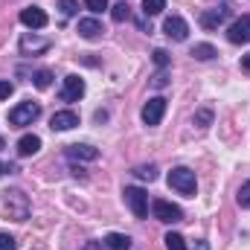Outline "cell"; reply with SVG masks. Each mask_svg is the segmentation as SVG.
<instances>
[{"mask_svg": "<svg viewBox=\"0 0 250 250\" xmlns=\"http://www.w3.org/2000/svg\"><path fill=\"white\" fill-rule=\"evenodd\" d=\"M169 187L175 189V192H181V195H187V198H195V189H198V181H195V172L187 169V166H178V169H172L169 172Z\"/></svg>", "mask_w": 250, "mask_h": 250, "instance_id": "obj_1", "label": "cell"}, {"mask_svg": "<svg viewBox=\"0 0 250 250\" xmlns=\"http://www.w3.org/2000/svg\"><path fill=\"white\" fill-rule=\"evenodd\" d=\"M38 117H41V105H38V102H32V99H26V102L15 105V108L9 111V123L15 125V128L32 125L35 120H38Z\"/></svg>", "mask_w": 250, "mask_h": 250, "instance_id": "obj_2", "label": "cell"}, {"mask_svg": "<svg viewBox=\"0 0 250 250\" xmlns=\"http://www.w3.org/2000/svg\"><path fill=\"white\" fill-rule=\"evenodd\" d=\"M6 195V212L15 218V221H26V215H29V201H26V195L21 192V189H9V192H3Z\"/></svg>", "mask_w": 250, "mask_h": 250, "instance_id": "obj_3", "label": "cell"}, {"mask_svg": "<svg viewBox=\"0 0 250 250\" xmlns=\"http://www.w3.org/2000/svg\"><path fill=\"white\" fill-rule=\"evenodd\" d=\"M151 215H154L157 221H163V224H178V221H184V209H181L178 204L163 201V198L151 201Z\"/></svg>", "mask_w": 250, "mask_h": 250, "instance_id": "obj_4", "label": "cell"}, {"mask_svg": "<svg viewBox=\"0 0 250 250\" xmlns=\"http://www.w3.org/2000/svg\"><path fill=\"white\" fill-rule=\"evenodd\" d=\"M123 195H125V204L131 207V212H134L137 218H146V215H148V195L140 187H125Z\"/></svg>", "mask_w": 250, "mask_h": 250, "instance_id": "obj_5", "label": "cell"}, {"mask_svg": "<svg viewBox=\"0 0 250 250\" xmlns=\"http://www.w3.org/2000/svg\"><path fill=\"white\" fill-rule=\"evenodd\" d=\"M82 96H84V79H79L76 73L64 76V84H62V90H59V99H62V102H79Z\"/></svg>", "mask_w": 250, "mask_h": 250, "instance_id": "obj_6", "label": "cell"}, {"mask_svg": "<svg viewBox=\"0 0 250 250\" xmlns=\"http://www.w3.org/2000/svg\"><path fill=\"white\" fill-rule=\"evenodd\" d=\"M230 15H233V9H230L227 3H218L215 9H207V12L201 15V26H204V29H218L221 23H227Z\"/></svg>", "mask_w": 250, "mask_h": 250, "instance_id": "obj_7", "label": "cell"}, {"mask_svg": "<svg viewBox=\"0 0 250 250\" xmlns=\"http://www.w3.org/2000/svg\"><path fill=\"white\" fill-rule=\"evenodd\" d=\"M163 114H166V99L163 96H151L146 105H143V123L148 125H160V120H163Z\"/></svg>", "mask_w": 250, "mask_h": 250, "instance_id": "obj_8", "label": "cell"}, {"mask_svg": "<svg viewBox=\"0 0 250 250\" xmlns=\"http://www.w3.org/2000/svg\"><path fill=\"white\" fill-rule=\"evenodd\" d=\"M50 47H53L50 38H38V35H32V32H23V35H21V53H23V56H38V53H47Z\"/></svg>", "mask_w": 250, "mask_h": 250, "instance_id": "obj_9", "label": "cell"}, {"mask_svg": "<svg viewBox=\"0 0 250 250\" xmlns=\"http://www.w3.org/2000/svg\"><path fill=\"white\" fill-rule=\"evenodd\" d=\"M227 41H230V44H248L250 41V15H242L239 21L230 23V29H227Z\"/></svg>", "mask_w": 250, "mask_h": 250, "instance_id": "obj_10", "label": "cell"}, {"mask_svg": "<svg viewBox=\"0 0 250 250\" xmlns=\"http://www.w3.org/2000/svg\"><path fill=\"white\" fill-rule=\"evenodd\" d=\"M163 32L172 38V41H187L189 38V23L181 18V15H172L163 21Z\"/></svg>", "mask_w": 250, "mask_h": 250, "instance_id": "obj_11", "label": "cell"}, {"mask_svg": "<svg viewBox=\"0 0 250 250\" xmlns=\"http://www.w3.org/2000/svg\"><path fill=\"white\" fill-rule=\"evenodd\" d=\"M21 23L26 29H44L47 26V12L41 6H26V9H21Z\"/></svg>", "mask_w": 250, "mask_h": 250, "instance_id": "obj_12", "label": "cell"}, {"mask_svg": "<svg viewBox=\"0 0 250 250\" xmlns=\"http://www.w3.org/2000/svg\"><path fill=\"white\" fill-rule=\"evenodd\" d=\"M79 125V114L76 111H56L53 120H50V128L53 131H70Z\"/></svg>", "mask_w": 250, "mask_h": 250, "instance_id": "obj_13", "label": "cell"}, {"mask_svg": "<svg viewBox=\"0 0 250 250\" xmlns=\"http://www.w3.org/2000/svg\"><path fill=\"white\" fill-rule=\"evenodd\" d=\"M76 32L82 35V38H87V41H93V38H99L105 29H102V23L96 21V18H82L79 21V26H76Z\"/></svg>", "mask_w": 250, "mask_h": 250, "instance_id": "obj_14", "label": "cell"}, {"mask_svg": "<svg viewBox=\"0 0 250 250\" xmlns=\"http://www.w3.org/2000/svg\"><path fill=\"white\" fill-rule=\"evenodd\" d=\"M67 157L70 160H96L99 151L93 146H87V143H76V146H67Z\"/></svg>", "mask_w": 250, "mask_h": 250, "instance_id": "obj_15", "label": "cell"}, {"mask_svg": "<svg viewBox=\"0 0 250 250\" xmlns=\"http://www.w3.org/2000/svg\"><path fill=\"white\" fill-rule=\"evenodd\" d=\"M38 148H41V137H35V134H23L18 140V154L21 157H32V154H38Z\"/></svg>", "mask_w": 250, "mask_h": 250, "instance_id": "obj_16", "label": "cell"}, {"mask_svg": "<svg viewBox=\"0 0 250 250\" xmlns=\"http://www.w3.org/2000/svg\"><path fill=\"white\" fill-rule=\"evenodd\" d=\"M105 248L108 250H131V236H125V233H108L105 236Z\"/></svg>", "mask_w": 250, "mask_h": 250, "instance_id": "obj_17", "label": "cell"}, {"mask_svg": "<svg viewBox=\"0 0 250 250\" xmlns=\"http://www.w3.org/2000/svg\"><path fill=\"white\" fill-rule=\"evenodd\" d=\"M189 56H192V59H198V62H209V59H215V56H218V50H215L212 44H195Z\"/></svg>", "mask_w": 250, "mask_h": 250, "instance_id": "obj_18", "label": "cell"}, {"mask_svg": "<svg viewBox=\"0 0 250 250\" xmlns=\"http://www.w3.org/2000/svg\"><path fill=\"white\" fill-rule=\"evenodd\" d=\"M29 82H32V84H35L38 90H47V87L53 84V73L41 67V70H35V73H32V79H29Z\"/></svg>", "mask_w": 250, "mask_h": 250, "instance_id": "obj_19", "label": "cell"}, {"mask_svg": "<svg viewBox=\"0 0 250 250\" xmlns=\"http://www.w3.org/2000/svg\"><path fill=\"white\" fill-rule=\"evenodd\" d=\"M111 18H114V21H117V23H123V21H128V18H131V6H128V3H114V9H111Z\"/></svg>", "mask_w": 250, "mask_h": 250, "instance_id": "obj_20", "label": "cell"}, {"mask_svg": "<svg viewBox=\"0 0 250 250\" xmlns=\"http://www.w3.org/2000/svg\"><path fill=\"white\" fill-rule=\"evenodd\" d=\"M166 250H187V242H184V236L181 233H166Z\"/></svg>", "mask_w": 250, "mask_h": 250, "instance_id": "obj_21", "label": "cell"}, {"mask_svg": "<svg viewBox=\"0 0 250 250\" xmlns=\"http://www.w3.org/2000/svg\"><path fill=\"white\" fill-rule=\"evenodd\" d=\"M134 175H137L140 181H148V184H151V181H157V166H137Z\"/></svg>", "mask_w": 250, "mask_h": 250, "instance_id": "obj_22", "label": "cell"}, {"mask_svg": "<svg viewBox=\"0 0 250 250\" xmlns=\"http://www.w3.org/2000/svg\"><path fill=\"white\" fill-rule=\"evenodd\" d=\"M166 9V0H143V12L151 18V15H160Z\"/></svg>", "mask_w": 250, "mask_h": 250, "instance_id": "obj_23", "label": "cell"}, {"mask_svg": "<svg viewBox=\"0 0 250 250\" xmlns=\"http://www.w3.org/2000/svg\"><path fill=\"white\" fill-rule=\"evenodd\" d=\"M59 12L64 18H73L79 12V0H59Z\"/></svg>", "mask_w": 250, "mask_h": 250, "instance_id": "obj_24", "label": "cell"}, {"mask_svg": "<svg viewBox=\"0 0 250 250\" xmlns=\"http://www.w3.org/2000/svg\"><path fill=\"white\" fill-rule=\"evenodd\" d=\"M195 125H198V128H207V125H212V111H209V108H201V111L195 114Z\"/></svg>", "mask_w": 250, "mask_h": 250, "instance_id": "obj_25", "label": "cell"}, {"mask_svg": "<svg viewBox=\"0 0 250 250\" xmlns=\"http://www.w3.org/2000/svg\"><path fill=\"white\" fill-rule=\"evenodd\" d=\"M236 201H239V207H242V209H250V181H248V184H245L242 189H239Z\"/></svg>", "mask_w": 250, "mask_h": 250, "instance_id": "obj_26", "label": "cell"}, {"mask_svg": "<svg viewBox=\"0 0 250 250\" xmlns=\"http://www.w3.org/2000/svg\"><path fill=\"white\" fill-rule=\"evenodd\" d=\"M151 84H154L157 90H160V87H166V84H169V73H166V70H157V73L151 76Z\"/></svg>", "mask_w": 250, "mask_h": 250, "instance_id": "obj_27", "label": "cell"}, {"mask_svg": "<svg viewBox=\"0 0 250 250\" xmlns=\"http://www.w3.org/2000/svg\"><path fill=\"white\" fill-rule=\"evenodd\" d=\"M169 62H172V59H169V53H166V50H154V64H157L160 70H166Z\"/></svg>", "mask_w": 250, "mask_h": 250, "instance_id": "obj_28", "label": "cell"}, {"mask_svg": "<svg viewBox=\"0 0 250 250\" xmlns=\"http://www.w3.org/2000/svg\"><path fill=\"white\" fill-rule=\"evenodd\" d=\"M84 6H87L93 15H99V12H105V9H108V0H84Z\"/></svg>", "mask_w": 250, "mask_h": 250, "instance_id": "obj_29", "label": "cell"}, {"mask_svg": "<svg viewBox=\"0 0 250 250\" xmlns=\"http://www.w3.org/2000/svg\"><path fill=\"white\" fill-rule=\"evenodd\" d=\"M15 248H18L15 236H9V233H0V250H15Z\"/></svg>", "mask_w": 250, "mask_h": 250, "instance_id": "obj_30", "label": "cell"}, {"mask_svg": "<svg viewBox=\"0 0 250 250\" xmlns=\"http://www.w3.org/2000/svg\"><path fill=\"white\" fill-rule=\"evenodd\" d=\"M12 93H15V84L9 79H0V99H9Z\"/></svg>", "mask_w": 250, "mask_h": 250, "instance_id": "obj_31", "label": "cell"}, {"mask_svg": "<svg viewBox=\"0 0 250 250\" xmlns=\"http://www.w3.org/2000/svg\"><path fill=\"white\" fill-rule=\"evenodd\" d=\"M82 250H105V242H87Z\"/></svg>", "mask_w": 250, "mask_h": 250, "instance_id": "obj_32", "label": "cell"}, {"mask_svg": "<svg viewBox=\"0 0 250 250\" xmlns=\"http://www.w3.org/2000/svg\"><path fill=\"white\" fill-rule=\"evenodd\" d=\"M242 70H245V73H250V53L242 59Z\"/></svg>", "mask_w": 250, "mask_h": 250, "instance_id": "obj_33", "label": "cell"}, {"mask_svg": "<svg viewBox=\"0 0 250 250\" xmlns=\"http://www.w3.org/2000/svg\"><path fill=\"white\" fill-rule=\"evenodd\" d=\"M3 172H6V166H3V163H0V175H3Z\"/></svg>", "mask_w": 250, "mask_h": 250, "instance_id": "obj_34", "label": "cell"}, {"mask_svg": "<svg viewBox=\"0 0 250 250\" xmlns=\"http://www.w3.org/2000/svg\"><path fill=\"white\" fill-rule=\"evenodd\" d=\"M3 146H6V143H3V137H0V148H3Z\"/></svg>", "mask_w": 250, "mask_h": 250, "instance_id": "obj_35", "label": "cell"}]
</instances>
